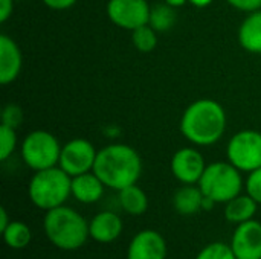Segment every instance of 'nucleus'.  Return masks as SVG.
Segmentation results:
<instances>
[{"instance_id": "obj_12", "label": "nucleus", "mask_w": 261, "mask_h": 259, "mask_svg": "<svg viewBox=\"0 0 261 259\" xmlns=\"http://www.w3.org/2000/svg\"><path fill=\"white\" fill-rule=\"evenodd\" d=\"M165 238L153 229L138 232L127 247V259H167Z\"/></svg>"}, {"instance_id": "obj_26", "label": "nucleus", "mask_w": 261, "mask_h": 259, "mask_svg": "<svg viewBox=\"0 0 261 259\" xmlns=\"http://www.w3.org/2000/svg\"><path fill=\"white\" fill-rule=\"evenodd\" d=\"M246 194L251 195L258 205H261V168H257L248 172V179L245 182Z\"/></svg>"}, {"instance_id": "obj_28", "label": "nucleus", "mask_w": 261, "mask_h": 259, "mask_svg": "<svg viewBox=\"0 0 261 259\" xmlns=\"http://www.w3.org/2000/svg\"><path fill=\"white\" fill-rule=\"evenodd\" d=\"M47 8L55 9V11H63L76 3V0H41Z\"/></svg>"}, {"instance_id": "obj_14", "label": "nucleus", "mask_w": 261, "mask_h": 259, "mask_svg": "<svg viewBox=\"0 0 261 259\" xmlns=\"http://www.w3.org/2000/svg\"><path fill=\"white\" fill-rule=\"evenodd\" d=\"M21 64H23V56L20 47L11 37L2 34L0 35V82L3 85L14 82L20 75Z\"/></svg>"}, {"instance_id": "obj_9", "label": "nucleus", "mask_w": 261, "mask_h": 259, "mask_svg": "<svg viewBox=\"0 0 261 259\" xmlns=\"http://www.w3.org/2000/svg\"><path fill=\"white\" fill-rule=\"evenodd\" d=\"M150 9L147 0H109L107 15L116 26L135 31L144 24H148Z\"/></svg>"}, {"instance_id": "obj_2", "label": "nucleus", "mask_w": 261, "mask_h": 259, "mask_svg": "<svg viewBox=\"0 0 261 259\" xmlns=\"http://www.w3.org/2000/svg\"><path fill=\"white\" fill-rule=\"evenodd\" d=\"M226 130L225 108L214 99L202 98L190 104L180 118V133L197 147L219 142Z\"/></svg>"}, {"instance_id": "obj_3", "label": "nucleus", "mask_w": 261, "mask_h": 259, "mask_svg": "<svg viewBox=\"0 0 261 259\" xmlns=\"http://www.w3.org/2000/svg\"><path fill=\"white\" fill-rule=\"evenodd\" d=\"M43 231L47 241L64 252L81 249L89 235V223L86 218L69 206H58L46 212L43 218Z\"/></svg>"}, {"instance_id": "obj_10", "label": "nucleus", "mask_w": 261, "mask_h": 259, "mask_svg": "<svg viewBox=\"0 0 261 259\" xmlns=\"http://www.w3.org/2000/svg\"><path fill=\"white\" fill-rule=\"evenodd\" d=\"M237 259H261V223L249 220L237 224L231 243H229Z\"/></svg>"}, {"instance_id": "obj_29", "label": "nucleus", "mask_w": 261, "mask_h": 259, "mask_svg": "<svg viewBox=\"0 0 261 259\" xmlns=\"http://www.w3.org/2000/svg\"><path fill=\"white\" fill-rule=\"evenodd\" d=\"M14 2L15 0H0V21L5 23L14 11Z\"/></svg>"}, {"instance_id": "obj_21", "label": "nucleus", "mask_w": 261, "mask_h": 259, "mask_svg": "<svg viewBox=\"0 0 261 259\" xmlns=\"http://www.w3.org/2000/svg\"><path fill=\"white\" fill-rule=\"evenodd\" d=\"M174 21H176V12H174L173 6H170L167 3L151 6L148 24L153 29H156L158 32H165L173 27Z\"/></svg>"}, {"instance_id": "obj_11", "label": "nucleus", "mask_w": 261, "mask_h": 259, "mask_svg": "<svg viewBox=\"0 0 261 259\" xmlns=\"http://www.w3.org/2000/svg\"><path fill=\"white\" fill-rule=\"evenodd\" d=\"M205 168V159L196 148H180L171 159V172L184 185H197Z\"/></svg>"}, {"instance_id": "obj_23", "label": "nucleus", "mask_w": 261, "mask_h": 259, "mask_svg": "<svg viewBox=\"0 0 261 259\" xmlns=\"http://www.w3.org/2000/svg\"><path fill=\"white\" fill-rule=\"evenodd\" d=\"M196 259H237L231 246L225 244V243H210L208 246H205L197 255Z\"/></svg>"}, {"instance_id": "obj_8", "label": "nucleus", "mask_w": 261, "mask_h": 259, "mask_svg": "<svg viewBox=\"0 0 261 259\" xmlns=\"http://www.w3.org/2000/svg\"><path fill=\"white\" fill-rule=\"evenodd\" d=\"M96 148L86 139H72L61 147L58 166L70 177L93 171L96 160Z\"/></svg>"}, {"instance_id": "obj_1", "label": "nucleus", "mask_w": 261, "mask_h": 259, "mask_svg": "<svg viewBox=\"0 0 261 259\" xmlns=\"http://www.w3.org/2000/svg\"><path fill=\"white\" fill-rule=\"evenodd\" d=\"M93 172L106 188L121 191L136 185L142 174V160L135 148L125 143H112L96 154Z\"/></svg>"}, {"instance_id": "obj_13", "label": "nucleus", "mask_w": 261, "mask_h": 259, "mask_svg": "<svg viewBox=\"0 0 261 259\" xmlns=\"http://www.w3.org/2000/svg\"><path fill=\"white\" fill-rule=\"evenodd\" d=\"M124 231L122 218L112 211H101L89 221V235L99 244L115 243Z\"/></svg>"}, {"instance_id": "obj_16", "label": "nucleus", "mask_w": 261, "mask_h": 259, "mask_svg": "<svg viewBox=\"0 0 261 259\" xmlns=\"http://www.w3.org/2000/svg\"><path fill=\"white\" fill-rule=\"evenodd\" d=\"M203 192L199 185H184L179 188L173 197V208L179 215L191 217L202 211Z\"/></svg>"}, {"instance_id": "obj_4", "label": "nucleus", "mask_w": 261, "mask_h": 259, "mask_svg": "<svg viewBox=\"0 0 261 259\" xmlns=\"http://www.w3.org/2000/svg\"><path fill=\"white\" fill-rule=\"evenodd\" d=\"M28 195L31 203L44 212L63 206L72 195V177L60 166L35 171L28 186Z\"/></svg>"}, {"instance_id": "obj_30", "label": "nucleus", "mask_w": 261, "mask_h": 259, "mask_svg": "<svg viewBox=\"0 0 261 259\" xmlns=\"http://www.w3.org/2000/svg\"><path fill=\"white\" fill-rule=\"evenodd\" d=\"M9 223H11V220H9V217H8L6 209H5V208H0V232L5 231V229L8 227Z\"/></svg>"}, {"instance_id": "obj_17", "label": "nucleus", "mask_w": 261, "mask_h": 259, "mask_svg": "<svg viewBox=\"0 0 261 259\" xmlns=\"http://www.w3.org/2000/svg\"><path fill=\"white\" fill-rule=\"evenodd\" d=\"M240 46L251 52L261 55V9L249 12L239 27Z\"/></svg>"}, {"instance_id": "obj_6", "label": "nucleus", "mask_w": 261, "mask_h": 259, "mask_svg": "<svg viewBox=\"0 0 261 259\" xmlns=\"http://www.w3.org/2000/svg\"><path fill=\"white\" fill-rule=\"evenodd\" d=\"M23 162L32 171L58 166L61 145L57 137L46 130H34L26 134L20 147Z\"/></svg>"}, {"instance_id": "obj_24", "label": "nucleus", "mask_w": 261, "mask_h": 259, "mask_svg": "<svg viewBox=\"0 0 261 259\" xmlns=\"http://www.w3.org/2000/svg\"><path fill=\"white\" fill-rule=\"evenodd\" d=\"M17 148V134L15 128H11L8 125H0V160L5 162L12 156V153Z\"/></svg>"}, {"instance_id": "obj_5", "label": "nucleus", "mask_w": 261, "mask_h": 259, "mask_svg": "<svg viewBox=\"0 0 261 259\" xmlns=\"http://www.w3.org/2000/svg\"><path fill=\"white\" fill-rule=\"evenodd\" d=\"M197 185L203 195L216 203H228L240 195L245 186L242 171L229 162H214L206 165Z\"/></svg>"}, {"instance_id": "obj_20", "label": "nucleus", "mask_w": 261, "mask_h": 259, "mask_svg": "<svg viewBox=\"0 0 261 259\" xmlns=\"http://www.w3.org/2000/svg\"><path fill=\"white\" fill-rule=\"evenodd\" d=\"M2 237L5 244L9 249L14 250H21L31 244L32 240V232L31 227L23 223V221H11L5 231H2Z\"/></svg>"}, {"instance_id": "obj_19", "label": "nucleus", "mask_w": 261, "mask_h": 259, "mask_svg": "<svg viewBox=\"0 0 261 259\" xmlns=\"http://www.w3.org/2000/svg\"><path fill=\"white\" fill-rule=\"evenodd\" d=\"M118 200L122 211L133 217H139L148 209V197L138 185H132L118 191Z\"/></svg>"}, {"instance_id": "obj_31", "label": "nucleus", "mask_w": 261, "mask_h": 259, "mask_svg": "<svg viewBox=\"0 0 261 259\" xmlns=\"http://www.w3.org/2000/svg\"><path fill=\"white\" fill-rule=\"evenodd\" d=\"M164 2H165L167 5L173 6V8H180V6L190 3V0H164Z\"/></svg>"}, {"instance_id": "obj_22", "label": "nucleus", "mask_w": 261, "mask_h": 259, "mask_svg": "<svg viewBox=\"0 0 261 259\" xmlns=\"http://www.w3.org/2000/svg\"><path fill=\"white\" fill-rule=\"evenodd\" d=\"M132 41L139 52L142 53L153 52L158 46V31L153 29L150 24H144L132 31Z\"/></svg>"}, {"instance_id": "obj_7", "label": "nucleus", "mask_w": 261, "mask_h": 259, "mask_svg": "<svg viewBox=\"0 0 261 259\" xmlns=\"http://www.w3.org/2000/svg\"><path fill=\"white\" fill-rule=\"evenodd\" d=\"M228 162L242 172H251L261 168V133L255 130H242L236 133L226 147Z\"/></svg>"}, {"instance_id": "obj_18", "label": "nucleus", "mask_w": 261, "mask_h": 259, "mask_svg": "<svg viewBox=\"0 0 261 259\" xmlns=\"http://www.w3.org/2000/svg\"><path fill=\"white\" fill-rule=\"evenodd\" d=\"M258 203L248 194H240L225 203V218L232 224H242L249 220H254L257 214Z\"/></svg>"}, {"instance_id": "obj_25", "label": "nucleus", "mask_w": 261, "mask_h": 259, "mask_svg": "<svg viewBox=\"0 0 261 259\" xmlns=\"http://www.w3.org/2000/svg\"><path fill=\"white\" fill-rule=\"evenodd\" d=\"M24 119V113L20 105L17 104H8L2 110V124L8 125L11 128H18Z\"/></svg>"}, {"instance_id": "obj_27", "label": "nucleus", "mask_w": 261, "mask_h": 259, "mask_svg": "<svg viewBox=\"0 0 261 259\" xmlns=\"http://www.w3.org/2000/svg\"><path fill=\"white\" fill-rule=\"evenodd\" d=\"M232 8L243 12H255L261 9V0H226Z\"/></svg>"}, {"instance_id": "obj_15", "label": "nucleus", "mask_w": 261, "mask_h": 259, "mask_svg": "<svg viewBox=\"0 0 261 259\" xmlns=\"http://www.w3.org/2000/svg\"><path fill=\"white\" fill-rule=\"evenodd\" d=\"M106 185L93 172H84L72 177V197L83 205H93L104 195Z\"/></svg>"}, {"instance_id": "obj_32", "label": "nucleus", "mask_w": 261, "mask_h": 259, "mask_svg": "<svg viewBox=\"0 0 261 259\" xmlns=\"http://www.w3.org/2000/svg\"><path fill=\"white\" fill-rule=\"evenodd\" d=\"M190 3L196 8H205L213 3V0H190Z\"/></svg>"}]
</instances>
